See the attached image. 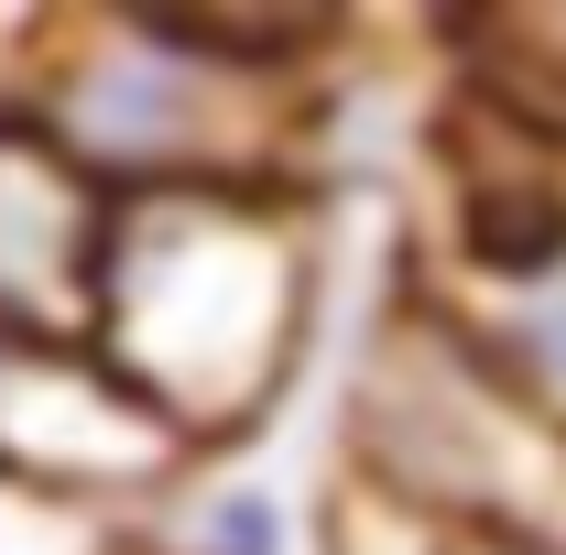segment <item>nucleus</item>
<instances>
[{"mask_svg": "<svg viewBox=\"0 0 566 555\" xmlns=\"http://www.w3.org/2000/svg\"><path fill=\"white\" fill-rule=\"evenodd\" d=\"M338 44L327 11H22L0 22V121L120 208L316 197Z\"/></svg>", "mask_w": 566, "mask_h": 555, "instance_id": "nucleus-1", "label": "nucleus"}, {"mask_svg": "<svg viewBox=\"0 0 566 555\" xmlns=\"http://www.w3.org/2000/svg\"><path fill=\"white\" fill-rule=\"evenodd\" d=\"M327 316L316 197H153L120 208L87 348L186 458H240L294 404Z\"/></svg>", "mask_w": 566, "mask_h": 555, "instance_id": "nucleus-2", "label": "nucleus"}, {"mask_svg": "<svg viewBox=\"0 0 566 555\" xmlns=\"http://www.w3.org/2000/svg\"><path fill=\"white\" fill-rule=\"evenodd\" d=\"M338 490L424 534L566 545V436L523 415L415 283L370 316L338 392Z\"/></svg>", "mask_w": 566, "mask_h": 555, "instance_id": "nucleus-3", "label": "nucleus"}, {"mask_svg": "<svg viewBox=\"0 0 566 555\" xmlns=\"http://www.w3.org/2000/svg\"><path fill=\"white\" fill-rule=\"evenodd\" d=\"M175 469H186V447L109 381L98 348H55V338L0 327V490L11 501L132 523Z\"/></svg>", "mask_w": 566, "mask_h": 555, "instance_id": "nucleus-4", "label": "nucleus"}, {"mask_svg": "<svg viewBox=\"0 0 566 555\" xmlns=\"http://www.w3.org/2000/svg\"><path fill=\"white\" fill-rule=\"evenodd\" d=\"M109 240H120V197H98L44 132L0 121V327L87 348Z\"/></svg>", "mask_w": 566, "mask_h": 555, "instance_id": "nucleus-5", "label": "nucleus"}, {"mask_svg": "<svg viewBox=\"0 0 566 555\" xmlns=\"http://www.w3.org/2000/svg\"><path fill=\"white\" fill-rule=\"evenodd\" d=\"M120 534H132V555H316L305 512L251 458H186Z\"/></svg>", "mask_w": 566, "mask_h": 555, "instance_id": "nucleus-6", "label": "nucleus"}, {"mask_svg": "<svg viewBox=\"0 0 566 555\" xmlns=\"http://www.w3.org/2000/svg\"><path fill=\"white\" fill-rule=\"evenodd\" d=\"M424 305L447 316V338L469 348L545 436H566V262H545L523 283H480V294H424Z\"/></svg>", "mask_w": 566, "mask_h": 555, "instance_id": "nucleus-7", "label": "nucleus"}, {"mask_svg": "<svg viewBox=\"0 0 566 555\" xmlns=\"http://www.w3.org/2000/svg\"><path fill=\"white\" fill-rule=\"evenodd\" d=\"M316 555H566V545H523V534H424V523H392L349 490H327V523H316Z\"/></svg>", "mask_w": 566, "mask_h": 555, "instance_id": "nucleus-8", "label": "nucleus"}, {"mask_svg": "<svg viewBox=\"0 0 566 555\" xmlns=\"http://www.w3.org/2000/svg\"><path fill=\"white\" fill-rule=\"evenodd\" d=\"M0 555H109V523L55 512V501H11V490H0Z\"/></svg>", "mask_w": 566, "mask_h": 555, "instance_id": "nucleus-9", "label": "nucleus"}]
</instances>
